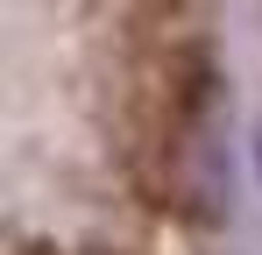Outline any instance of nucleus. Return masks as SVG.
I'll return each mask as SVG.
<instances>
[{
	"instance_id": "7ed1b4c3",
	"label": "nucleus",
	"mask_w": 262,
	"mask_h": 255,
	"mask_svg": "<svg viewBox=\"0 0 262 255\" xmlns=\"http://www.w3.org/2000/svg\"><path fill=\"white\" fill-rule=\"evenodd\" d=\"M255 163H262V135H255Z\"/></svg>"
},
{
	"instance_id": "f03ea898",
	"label": "nucleus",
	"mask_w": 262,
	"mask_h": 255,
	"mask_svg": "<svg viewBox=\"0 0 262 255\" xmlns=\"http://www.w3.org/2000/svg\"><path fill=\"white\" fill-rule=\"evenodd\" d=\"M14 255H64L57 241H29V248H14Z\"/></svg>"
},
{
	"instance_id": "f257e3e1",
	"label": "nucleus",
	"mask_w": 262,
	"mask_h": 255,
	"mask_svg": "<svg viewBox=\"0 0 262 255\" xmlns=\"http://www.w3.org/2000/svg\"><path fill=\"white\" fill-rule=\"evenodd\" d=\"M121 170L149 206L220 220L227 206V92L199 29H135L121 92Z\"/></svg>"
}]
</instances>
